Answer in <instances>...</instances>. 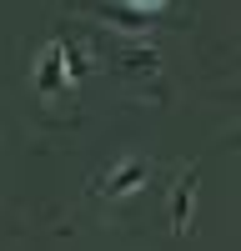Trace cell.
Here are the masks:
<instances>
[{
    "instance_id": "cell-1",
    "label": "cell",
    "mask_w": 241,
    "mask_h": 251,
    "mask_svg": "<svg viewBox=\"0 0 241 251\" xmlns=\"http://www.w3.org/2000/svg\"><path fill=\"white\" fill-rule=\"evenodd\" d=\"M196 176H201V166H191V171L176 181V196H171V226L176 231H186V221H191V186H196Z\"/></svg>"
},
{
    "instance_id": "cell-2",
    "label": "cell",
    "mask_w": 241,
    "mask_h": 251,
    "mask_svg": "<svg viewBox=\"0 0 241 251\" xmlns=\"http://www.w3.org/2000/svg\"><path fill=\"white\" fill-rule=\"evenodd\" d=\"M141 176H146V166H126V176H111V181H100V196H116L120 186H136Z\"/></svg>"
}]
</instances>
